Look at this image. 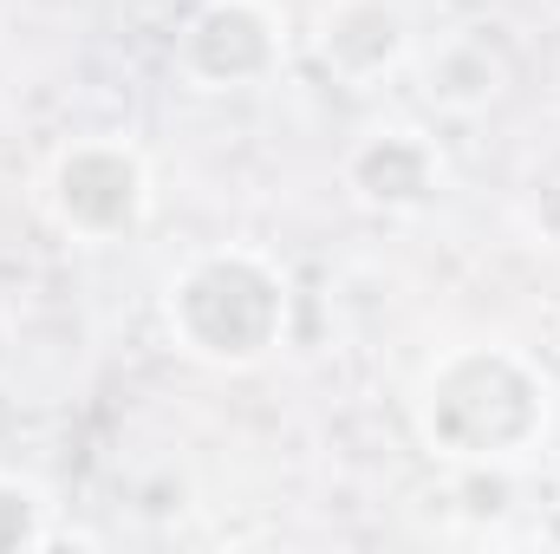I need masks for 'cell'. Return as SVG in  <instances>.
I'll use <instances>...</instances> for the list:
<instances>
[{
	"mask_svg": "<svg viewBox=\"0 0 560 554\" xmlns=\"http://www.w3.org/2000/svg\"><path fill=\"white\" fill-rule=\"evenodd\" d=\"M352 176H359V196L365 203H385V209H418L423 196L436 189V157L418 131H378L352 157Z\"/></svg>",
	"mask_w": 560,
	"mask_h": 554,
	"instance_id": "cell-3",
	"label": "cell"
},
{
	"mask_svg": "<svg viewBox=\"0 0 560 554\" xmlns=\"http://www.w3.org/2000/svg\"><path fill=\"white\" fill-rule=\"evenodd\" d=\"M59 216L79 235H118L143 216V170L118 143H85L59 163Z\"/></svg>",
	"mask_w": 560,
	"mask_h": 554,
	"instance_id": "cell-2",
	"label": "cell"
},
{
	"mask_svg": "<svg viewBox=\"0 0 560 554\" xmlns=\"http://www.w3.org/2000/svg\"><path fill=\"white\" fill-rule=\"evenodd\" d=\"M280 313H287V293L280 280L242 255V275H235V300H222V262H196L183 280H170V326L183 333V346L196 359H215V366H248L275 346Z\"/></svg>",
	"mask_w": 560,
	"mask_h": 554,
	"instance_id": "cell-1",
	"label": "cell"
}]
</instances>
